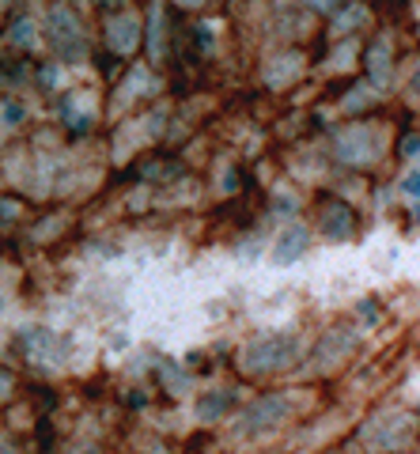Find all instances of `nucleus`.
Here are the masks:
<instances>
[{
  "label": "nucleus",
  "mask_w": 420,
  "mask_h": 454,
  "mask_svg": "<svg viewBox=\"0 0 420 454\" xmlns=\"http://www.w3.org/2000/svg\"><path fill=\"white\" fill-rule=\"evenodd\" d=\"M0 307H4V300H0Z\"/></svg>",
  "instance_id": "obj_3"
},
{
  "label": "nucleus",
  "mask_w": 420,
  "mask_h": 454,
  "mask_svg": "<svg viewBox=\"0 0 420 454\" xmlns=\"http://www.w3.org/2000/svg\"><path fill=\"white\" fill-rule=\"evenodd\" d=\"M303 247H307V231L303 227H288L284 231V239L276 243V250H273V258L280 262V265H288L296 254H303Z\"/></svg>",
  "instance_id": "obj_1"
},
{
  "label": "nucleus",
  "mask_w": 420,
  "mask_h": 454,
  "mask_svg": "<svg viewBox=\"0 0 420 454\" xmlns=\"http://www.w3.org/2000/svg\"><path fill=\"white\" fill-rule=\"evenodd\" d=\"M405 193H416V197H420V175H413V178H405Z\"/></svg>",
  "instance_id": "obj_2"
}]
</instances>
